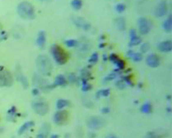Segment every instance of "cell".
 <instances>
[{"mask_svg": "<svg viewBox=\"0 0 172 138\" xmlns=\"http://www.w3.org/2000/svg\"><path fill=\"white\" fill-rule=\"evenodd\" d=\"M36 66L38 71L43 75H51L52 72V64L47 55H39L36 58Z\"/></svg>", "mask_w": 172, "mask_h": 138, "instance_id": "obj_1", "label": "cell"}, {"mask_svg": "<svg viewBox=\"0 0 172 138\" xmlns=\"http://www.w3.org/2000/svg\"><path fill=\"white\" fill-rule=\"evenodd\" d=\"M18 14L22 18L27 20H32L35 18L34 8L31 3L28 1H22L19 3L17 7Z\"/></svg>", "mask_w": 172, "mask_h": 138, "instance_id": "obj_2", "label": "cell"}, {"mask_svg": "<svg viewBox=\"0 0 172 138\" xmlns=\"http://www.w3.org/2000/svg\"><path fill=\"white\" fill-rule=\"evenodd\" d=\"M51 53L56 62L60 65L64 64L68 60V54L58 45H54L51 47Z\"/></svg>", "mask_w": 172, "mask_h": 138, "instance_id": "obj_3", "label": "cell"}, {"mask_svg": "<svg viewBox=\"0 0 172 138\" xmlns=\"http://www.w3.org/2000/svg\"><path fill=\"white\" fill-rule=\"evenodd\" d=\"M32 107L37 115H45L49 110V105L47 102L43 100H34L32 102Z\"/></svg>", "mask_w": 172, "mask_h": 138, "instance_id": "obj_4", "label": "cell"}, {"mask_svg": "<svg viewBox=\"0 0 172 138\" xmlns=\"http://www.w3.org/2000/svg\"><path fill=\"white\" fill-rule=\"evenodd\" d=\"M32 83L35 85L36 87H38L43 91H49L54 87L55 86L54 85H51L49 83V82L46 80V79L43 78L41 76L38 75L37 74H34L32 78Z\"/></svg>", "mask_w": 172, "mask_h": 138, "instance_id": "obj_5", "label": "cell"}, {"mask_svg": "<svg viewBox=\"0 0 172 138\" xmlns=\"http://www.w3.org/2000/svg\"><path fill=\"white\" fill-rule=\"evenodd\" d=\"M87 127L93 130H98L105 127L106 121L100 116H92L87 120Z\"/></svg>", "mask_w": 172, "mask_h": 138, "instance_id": "obj_6", "label": "cell"}, {"mask_svg": "<svg viewBox=\"0 0 172 138\" xmlns=\"http://www.w3.org/2000/svg\"><path fill=\"white\" fill-rule=\"evenodd\" d=\"M13 77L10 72L4 70L0 71V86L10 87L13 85Z\"/></svg>", "mask_w": 172, "mask_h": 138, "instance_id": "obj_7", "label": "cell"}, {"mask_svg": "<svg viewBox=\"0 0 172 138\" xmlns=\"http://www.w3.org/2000/svg\"><path fill=\"white\" fill-rule=\"evenodd\" d=\"M69 113L66 110H59L54 114V122L57 125L61 126L64 125L68 121Z\"/></svg>", "mask_w": 172, "mask_h": 138, "instance_id": "obj_8", "label": "cell"}, {"mask_svg": "<svg viewBox=\"0 0 172 138\" xmlns=\"http://www.w3.org/2000/svg\"><path fill=\"white\" fill-rule=\"evenodd\" d=\"M151 22L144 17H141L138 20V31L141 34L144 35L149 32L151 30Z\"/></svg>", "mask_w": 172, "mask_h": 138, "instance_id": "obj_9", "label": "cell"}, {"mask_svg": "<svg viewBox=\"0 0 172 138\" xmlns=\"http://www.w3.org/2000/svg\"><path fill=\"white\" fill-rule=\"evenodd\" d=\"M168 11V6L166 1H162L158 4L155 10V16L158 18H161L165 16Z\"/></svg>", "mask_w": 172, "mask_h": 138, "instance_id": "obj_10", "label": "cell"}, {"mask_svg": "<svg viewBox=\"0 0 172 138\" xmlns=\"http://www.w3.org/2000/svg\"><path fill=\"white\" fill-rule=\"evenodd\" d=\"M146 62H147V65L149 66V67H152V68H155V67L159 66L160 58L157 55L150 54L147 57Z\"/></svg>", "mask_w": 172, "mask_h": 138, "instance_id": "obj_11", "label": "cell"}, {"mask_svg": "<svg viewBox=\"0 0 172 138\" xmlns=\"http://www.w3.org/2000/svg\"><path fill=\"white\" fill-rule=\"evenodd\" d=\"M109 59L113 64H115L117 67L118 70H123L125 67V63L123 59H120L117 55H115L114 53H111L109 55Z\"/></svg>", "mask_w": 172, "mask_h": 138, "instance_id": "obj_12", "label": "cell"}, {"mask_svg": "<svg viewBox=\"0 0 172 138\" xmlns=\"http://www.w3.org/2000/svg\"><path fill=\"white\" fill-rule=\"evenodd\" d=\"M73 21L77 27L84 28V30H88L91 27L90 23L87 22V21H85L82 18H74Z\"/></svg>", "mask_w": 172, "mask_h": 138, "instance_id": "obj_13", "label": "cell"}, {"mask_svg": "<svg viewBox=\"0 0 172 138\" xmlns=\"http://www.w3.org/2000/svg\"><path fill=\"white\" fill-rule=\"evenodd\" d=\"M158 49L160 51L168 53L172 50V43L171 40H166L158 44Z\"/></svg>", "mask_w": 172, "mask_h": 138, "instance_id": "obj_14", "label": "cell"}, {"mask_svg": "<svg viewBox=\"0 0 172 138\" xmlns=\"http://www.w3.org/2000/svg\"><path fill=\"white\" fill-rule=\"evenodd\" d=\"M46 32L44 31H40L38 33V35H37V46H40V47H43L44 46L45 43H46Z\"/></svg>", "mask_w": 172, "mask_h": 138, "instance_id": "obj_15", "label": "cell"}, {"mask_svg": "<svg viewBox=\"0 0 172 138\" xmlns=\"http://www.w3.org/2000/svg\"><path fill=\"white\" fill-rule=\"evenodd\" d=\"M34 125V122L32 121H27V122L24 123V124H23V125L22 126V127L19 128V132H18V133H19V134H23L27 130H28L29 129H30L31 127H32Z\"/></svg>", "mask_w": 172, "mask_h": 138, "instance_id": "obj_16", "label": "cell"}, {"mask_svg": "<svg viewBox=\"0 0 172 138\" xmlns=\"http://www.w3.org/2000/svg\"><path fill=\"white\" fill-rule=\"evenodd\" d=\"M163 28L164 29V31L167 33H169L171 31L172 29V17L170 15L168 16V18L163 22Z\"/></svg>", "mask_w": 172, "mask_h": 138, "instance_id": "obj_17", "label": "cell"}, {"mask_svg": "<svg viewBox=\"0 0 172 138\" xmlns=\"http://www.w3.org/2000/svg\"><path fill=\"white\" fill-rule=\"evenodd\" d=\"M67 84V80L64 78V75H57L55 78L54 81V85H58V86H65Z\"/></svg>", "mask_w": 172, "mask_h": 138, "instance_id": "obj_18", "label": "cell"}, {"mask_svg": "<svg viewBox=\"0 0 172 138\" xmlns=\"http://www.w3.org/2000/svg\"><path fill=\"white\" fill-rule=\"evenodd\" d=\"M114 23H115L116 27L120 30H124L125 28V26H126L125 20L123 17H119L116 18L114 21Z\"/></svg>", "mask_w": 172, "mask_h": 138, "instance_id": "obj_19", "label": "cell"}, {"mask_svg": "<svg viewBox=\"0 0 172 138\" xmlns=\"http://www.w3.org/2000/svg\"><path fill=\"white\" fill-rule=\"evenodd\" d=\"M16 107L13 106L11 108L7 111V119L8 121H16Z\"/></svg>", "mask_w": 172, "mask_h": 138, "instance_id": "obj_20", "label": "cell"}, {"mask_svg": "<svg viewBox=\"0 0 172 138\" xmlns=\"http://www.w3.org/2000/svg\"><path fill=\"white\" fill-rule=\"evenodd\" d=\"M17 78H18V80H19V81L22 84L24 88H25L26 89V88H28L29 87L28 79H27V78L26 77L25 75H24L22 74V73H19V75L17 76Z\"/></svg>", "mask_w": 172, "mask_h": 138, "instance_id": "obj_21", "label": "cell"}, {"mask_svg": "<svg viewBox=\"0 0 172 138\" xmlns=\"http://www.w3.org/2000/svg\"><path fill=\"white\" fill-rule=\"evenodd\" d=\"M69 105H70V102H69V101H67V100H57L56 106H57V108L60 110H62V109L64 108L65 107H67V106H68Z\"/></svg>", "mask_w": 172, "mask_h": 138, "instance_id": "obj_22", "label": "cell"}, {"mask_svg": "<svg viewBox=\"0 0 172 138\" xmlns=\"http://www.w3.org/2000/svg\"><path fill=\"white\" fill-rule=\"evenodd\" d=\"M71 7H73L75 10H79L82 7V1L81 0H72L71 2Z\"/></svg>", "mask_w": 172, "mask_h": 138, "instance_id": "obj_23", "label": "cell"}, {"mask_svg": "<svg viewBox=\"0 0 172 138\" xmlns=\"http://www.w3.org/2000/svg\"><path fill=\"white\" fill-rule=\"evenodd\" d=\"M141 111L144 113H150L152 112V105L150 103H145L141 107Z\"/></svg>", "mask_w": 172, "mask_h": 138, "instance_id": "obj_24", "label": "cell"}, {"mask_svg": "<svg viewBox=\"0 0 172 138\" xmlns=\"http://www.w3.org/2000/svg\"><path fill=\"white\" fill-rule=\"evenodd\" d=\"M141 43V39L139 37L136 36L135 37L130 38V41L129 43V46H135L137 45H139Z\"/></svg>", "mask_w": 172, "mask_h": 138, "instance_id": "obj_25", "label": "cell"}, {"mask_svg": "<svg viewBox=\"0 0 172 138\" xmlns=\"http://www.w3.org/2000/svg\"><path fill=\"white\" fill-rule=\"evenodd\" d=\"M90 77H91V73L88 70L84 69V70H81V78H82V80H87V79Z\"/></svg>", "mask_w": 172, "mask_h": 138, "instance_id": "obj_26", "label": "cell"}, {"mask_svg": "<svg viewBox=\"0 0 172 138\" xmlns=\"http://www.w3.org/2000/svg\"><path fill=\"white\" fill-rule=\"evenodd\" d=\"M65 45L69 48H73L78 46V41L75 40H68L65 41Z\"/></svg>", "mask_w": 172, "mask_h": 138, "instance_id": "obj_27", "label": "cell"}, {"mask_svg": "<svg viewBox=\"0 0 172 138\" xmlns=\"http://www.w3.org/2000/svg\"><path fill=\"white\" fill-rule=\"evenodd\" d=\"M125 8H126V6H125L124 4H123V3H119V4H117V5H116V7H115L116 11L119 13H123V12L125 10Z\"/></svg>", "mask_w": 172, "mask_h": 138, "instance_id": "obj_28", "label": "cell"}, {"mask_svg": "<svg viewBox=\"0 0 172 138\" xmlns=\"http://www.w3.org/2000/svg\"><path fill=\"white\" fill-rule=\"evenodd\" d=\"M83 85H82V91H88L90 89H92V85L87 83V80H82Z\"/></svg>", "mask_w": 172, "mask_h": 138, "instance_id": "obj_29", "label": "cell"}, {"mask_svg": "<svg viewBox=\"0 0 172 138\" xmlns=\"http://www.w3.org/2000/svg\"><path fill=\"white\" fill-rule=\"evenodd\" d=\"M117 74L116 73H111V74H109L108 76H106V77L104 78V81H105V83H107V82H108V81H111V80L115 79L116 78H117Z\"/></svg>", "mask_w": 172, "mask_h": 138, "instance_id": "obj_30", "label": "cell"}, {"mask_svg": "<svg viewBox=\"0 0 172 138\" xmlns=\"http://www.w3.org/2000/svg\"><path fill=\"white\" fill-rule=\"evenodd\" d=\"M97 60H98V54H97V53H94L90 56V59H89V62L91 63V64H95Z\"/></svg>", "mask_w": 172, "mask_h": 138, "instance_id": "obj_31", "label": "cell"}, {"mask_svg": "<svg viewBox=\"0 0 172 138\" xmlns=\"http://www.w3.org/2000/svg\"><path fill=\"white\" fill-rule=\"evenodd\" d=\"M131 58L134 61H141L142 60V55L140 53H134Z\"/></svg>", "mask_w": 172, "mask_h": 138, "instance_id": "obj_32", "label": "cell"}, {"mask_svg": "<svg viewBox=\"0 0 172 138\" xmlns=\"http://www.w3.org/2000/svg\"><path fill=\"white\" fill-rule=\"evenodd\" d=\"M125 81L123 80H119L116 82V86L119 88V89H123L125 88Z\"/></svg>", "mask_w": 172, "mask_h": 138, "instance_id": "obj_33", "label": "cell"}, {"mask_svg": "<svg viewBox=\"0 0 172 138\" xmlns=\"http://www.w3.org/2000/svg\"><path fill=\"white\" fill-rule=\"evenodd\" d=\"M149 43H144V44L141 45V52H143V53H146V52H147L149 50Z\"/></svg>", "mask_w": 172, "mask_h": 138, "instance_id": "obj_34", "label": "cell"}, {"mask_svg": "<svg viewBox=\"0 0 172 138\" xmlns=\"http://www.w3.org/2000/svg\"><path fill=\"white\" fill-rule=\"evenodd\" d=\"M123 80L125 81V83H126L127 84H128V85H133V83L132 79H131V76L130 75L125 76V77L123 78Z\"/></svg>", "mask_w": 172, "mask_h": 138, "instance_id": "obj_35", "label": "cell"}, {"mask_svg": "<svg viewBox=\"0 0 172 138\" xmlns=\"http://www.w3.org/2000/svg\"><path fill=\"white\" fill-rule=\"evenodd\" d=\"M68 81L70 83H75L76 81V76L74 73H70L68 75Z\"/></svg>", "mask_w": 172, "mask_h": 138, "instance_id": "obj_36", "label": "cell"}, {"mask_svg": "<svg viewBox=\"0 0 172 138\" xmlns=\"http://www.w3.org/2000/svg\"><path fill=\"white\" fill-rule=\"evenodd\" d=\"M101 91V96H103V97H108L110 94V89L109 88H105V89L100 90Z\"/></svg>", "mask_w": 172, "mask_h": 138, "instance_id": "obj_37", "label": "cell"}, {"mask_svg": "<svg viewBox=\"0 0 172 138\" xmlns=\"http://www.w3.org/2000/svg\"><path fill=\"white\" fill-rule=\"evenodd\" d=\"M136 36L137 34L135 30L134 29V28H131V29L130 30V38H133V37H136Z\"/></svg>", "mask_w": 172, "mask_h": 138, "instance_id": "obj_38", "label": "cell"}, {"mask_svg": "<svg viewBox=\"0 0 172 138\" xmlns=\"http://www.w3.org/2000/svg\"><path fill=\"white\" fill-rule=\"evenodd\" d=\"M32 94L34 96L38 95V94H39V89H38V88H34V89L32 90Z\"/></svg>", "mask_w": 172, "mask_h": 138, "instance_id": "obj_39", "label": "cell"}, {"mask_svg": "<svg viewBox=\"0 0 172 138\" xmlns=\"http://www.w3.org/2000/svg\"><path fill=\"white\" fill-rule=\"evenodd\" d=\"M46 136H47V135H46V134H45L44 133L41 132V133H40V134H37V137H36V138H46Z\"/></svg>", "mask_w": 172, "mask_h": 138, "instance_id": "obj_40", "label": "cell"}, {"mask_svg": "<svg viewBox=\"0 0 172 138\" xmlns=\"http://www.w3.org/2000/svg\"><path fill=\"white\" fill-rule=\"evenodd\" d=\"M101 112H103V113H108V112H110V109L108 107H104L101 110Z\"/></svg>", "mask_w": 172, "mask_h": 138, "instance_id": "obj_41", "label": "cell"}, {"mask_svg": "<svg viewBox=\"0 0 172 138\" xmlns=\"http://www.w3.org/2000/svg\"><path fill=\"white\" fill-rule=\"evenodd\" d=\"M88 137L89 138H95L96 134L94 132H89Z\"/></svg>", "mask_w": 172, "mask_h": 138, "instance_id": "obj_42", "label": "cell"}, {"mask_svg": "<svg viewBox=\"0 0 172 138\" xmlns=\"http://www.w3.org/2000/svg\"><path fill=\"white\" fill-rule=\"evenodd\" d=\"M133 53H134L133 51L130 50V51H128V53H127V55H128V56H129V57H132V55H133Z\"/></svg>", "mask_w": 172, "mask_h": 138, "instance_id": "obj_43", "label": "cell"}, {"mask_svg": "<svg viewBox=\"0 0 172 138\" xmlns=\"http://www.w3.org/2000/svg\"><path fill=\"white\" fill-rule=\"evenodd\" d=\"M100 97H101V91H100H100H98L97 93H96V98L99 99Z\"/></svg>", "mask_w": 172, "mask_h": 138, "instance_id": "obj_44", "label": "cell"}, {"mask_svg": "<svg viewBox=\"0 0 172 138\" xmlns=\"http://www.w3.org/2000/svg\"><path fill=\"white\" fill-rule=\"evenodd\" d=\"M105 138H117V136L114 135V134H108Z\"/></svg>", "mask_w": 172, "mask_h": 138, "instance_id": "obj_45", "label": "cell"}, {"mask_svg": "<svg viewBox=\"0 0 172 138\" xmlns=\"http://www.w3.org/2000/svg\"><path fill=\"white\" fill-rule=\"evenodd\" d=\"M50 138H59L58 134H52Z\"/></svg>", "mask_w": 172, "mask_h": 138, "instance_id": "obj_46", "label": "cell"}, {"mask_svg": "<svg viewBox=\"0 0 172 138\" xmlns=\"http://www.w3.org/2000/svg\"><path fill=\"white\" fill-rule=\"evenodd\" d=\"M103 58H104V61H106V60H107V56H106V55H103Z\"/></svg>", "mask_w": 172, "mask_h": 138, "instance_id": "obj_47", "label": "cell"}, {"mask_svg": "<svg viewBox=\"0 0 172 138\" xmlns=\"http://www.w3.org/2000/svg\"><path fill=\"white\" fill-rule=\"evenodd\" d=\"M100 48H102V47H105V44H100V46H99Z\"/></svg>", "mask_w": 172, "mask_h": 138, "instance_id": "obj_48", "label": "cell"}, {"mask_svg": "<svg viewBox=\"0 0 172 138\" xmlns=\"http://www.w3.org/2000/svg\"><path fill=\"white\" fill-rule=\"evenodd\" d=\"M1 28H2V26H1V23H0V32H1Z\"/></svg>", "mask_w": 172, "mask_h": 138, "instance_id": "obj_49", "label": "cell"}, {"mask_svg": "<svg viewBox=\"0 0 172 138\" xmlns=\"http://www.w3.org/2000/svg\"><path fill=\"white\" fill-rule=\"evenodd\" d=\"M40 1H46V0H40Z\"/></svg>", "mask_w": 172, "mask_h": 138, "instance_id": "obj_50", "label": "cell"}]
</instances>
